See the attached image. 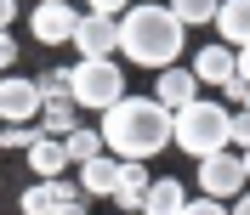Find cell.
Returning <instances> with one entry per match:
<instances>
[{
    "label": "cell",
    "mask_w": 250,
    "mask_h": 215,
    "mask_svg": "<svg viewBox=\"0 0 250 215\" xmlns=\"http://www.w3.org/2000/svg\"><path fill=\"white\" fill-rule=\"evenodd\" d=\"M193 74H199V85H228V79H239V51L233 46H205L199 57H193Z\"/></svg>",
    "instance_id": "9"
},
{
    "label": "cell",
    "mask_w": 250,
    "mask_h": 215,
    "mask_svg": "<svg viewBox=\"0 0 250 215\" xmlns=\"http://www.w3.org/2000/svg\"><path fill=\"white\" fill-rule=\"evenodd\" d=\"M34 142H40V125H6V136H0V147H23V153H29Z\"/></svg>",
    "instance_id": "20"
},
{
    "label": "cell",
    "mask_w": 250,
    "mask_h": 215,
    "mask_svg": "<svg viewBox=\"0 0 250 215\" xmlns=\"http://www.w3.org/2000/svg\"><path fill=\"white\" fill-rule=\"evenodd\" d=\"M74 130H80V102H74V96H62V102H46V113H40V136L68 142Z\"/></svg>",
    "instance_id": "16"
},
{
    "label": "cell",
    "mask_w": 250,
    "mask_h": 215,
    "mask_svg": "<svg viewBox=\"0 0 250 215\" xmlns=\"http://www.w3.org/2000/svg\"><path fill=\"white\" fill-rule=\"evenodd\" d=\"M0 113H6V125H34L40 113H46V91H40V79L6 74V79H0Z\"/></svg>",
    "instance_id": "7"
},
{
    "label": "cell",
    "mask_w": 250,
    "mask_h": 215,
    "mask_svg": "<svg viewBox=\"0 0 250 215\" xmlns=\"http://www.w3.org/2000/svg\"><path fill=\"white\" fill-rule=\"evenodd\" d=\"M0 62H6V68H17V40H12V29L0 34Z\"/></svg>",
    "instance_id": "25"
},
{
    "label": "cell",
    "mask_w": 250,
    "mask_h": 215,
    "mask_svg": "<svg viewBox=\"0 0 250 215\" xmlns=\"http://www.w3.org/2000/svg\"><path fill=\"white\" fill-rule=\"evenodd\" d=\"M182 34H188V23L171 12V6H131V12L120 17V51L137 68H176V57H182Z\"/></svg>",
    "instance_id": "2"
},
{
    "label": "cell",
    "mask_w": 250,
    "mask_h": 215,
    "mask_svg": "<svg viewBox=\"0 0 250 215\" xmlns=\"http://www.w3.org/2000/svg\"><path fill=\"white\" fill-rule=\"evenodd\" d=\"M188 198H193V193H188L176 176H159V181L148 187V204H142V215H182V210H188Z\"/></svg>",
    "instance_id": "15"
},
{
    "label": "cell",
    "mask_w": 250,
    "mask_h": 215,
    "mask_svg": "<svg viewBox=\"0 0 250 215\" xmlns=\"http://www.w3.org/2000/svg\"><path fill=\"white\" fill-rule=\"evenodd\" d=\"M233 215H250V187H245V193L233 198Z\"/></svg>",
    "instance_id": "26"
},
{
    "label": "cell",
    "mask_w": 250,
    "mask_h": 215,
    "mask_svg": "<svg viewBox=\"0 0 250 215\" xmlns=\"http://www.w3.org/2000/svg\"><path fill=\"white\" fill-rule=\"evenodd\" d=\"M103 153H108V142H103V130H91V125H80L74 136H68V159H74V170L91 164V159H103Z\"/></svg>",
    "instance_id": "17"
},
{
    "label": "cell",
    "mask_w": 250,
    "mask_h": 215,
    "mask_svg": "<svg viewBox=\"0 0 250 215\" xmlns=\"http://www.w3.org/2000/svg\"><path fill=\"white\" fill-rule=\"evenodd\" d=\"M74 51L80 57H114V51H120V17L85 12L80 17V34H74Z\"/></svg>",
    "instance_id": "8"
},
{
    "label": "cell",
    "mask_w": 250,
    "mask_h": 215,
    "mask_svg": "<svg viewBox=\"0 0 250 215\" xmlns=\"http://www.w3.org/2000/svg\"><path fill=\"white\" fill-rule=\"evenodd\" d=\"M68 164H74V159H68V142H57V136H40L29 147V170L40 176V181H57Z\"/></svg>",
    "instance_id": "11"
},
{
    "label": "cell",
    "mask_w": 250,
    "mask_h": 215,
    "mask_svg": "<svg viewBox=\"0 0 250 215\" xmlns=\"http://www.w3.org/2000/svg\"><path fill=\"white\" fill-rule=\"evenodd\" d=\"M74 102L80 108H97V113H108L114 102H125V74L114 57H80L74 68Z\"/></svg>",
    "instance_id": "4"
},
{
    "label": "cell",
    "mask_w": 250,
    "mask_h": 215,
    "mask_svg": "<svg viewBox=\"0 0 250 215\" xmlns=\"http://www.w3.org/2000/svg\"><path fill=\"white\" fill-rule=\"evenodd\" d=\"M57 204H62L57 181H34L29 193H23V215H57Z\"/></svg>",
    "instance_id": "19"
},
{
    "label": "cell",
    "mask_w": 250,
    "mask_h": 215,
    "mask_svg": "<svg viewBox=\"0 0 250 215\" xmlns=\"http://www.w3.org/2000/svg\"><path fill=\"white\" fill-rule=\"evenodd\" d=\"M103 142H108V153L125 159V164H148L154 153H165L176 142V113L159 96H125L103 113Z\"/></svg>",
    "instance_id": "1"
},
{
    "label": "cell",
    "mask_w": 250,
    "mask_h": 215,
    "mask_svg": "<svg viewBox=\"0 0 250 215\" xmlns=\"http://www.w3.org/2000/svg\"><path fill=\"white\" fill-rule=\"evenodd\" d=\"M154 96L165 108H188V102H199V74H193V68H165V74H159V85H154Z\"/></svg>",
    "instance_id": "10"
},
{
    "label": "cell",
    "mask_w": 250,
    "mask_h": 215,
    "mask_svg": "<svg viewBox=\"0 0 250 215\" xmlns=\"http://www.w3.org/2000/svg\"><path fill=\"white\" fill-rule=\"evenodd\" d=\"M148 187H154V176H148V164H125V159H120V187H114V204H120L125 215L148 204Z\"/></svg>",
    "instance_id": "12"
},
{
    "label": "cell",
    "mask_w": 250,
    "mask_h": 215,
    "mask_svg": "<svg viewBox=\"0 0 250 215\" xmlns=\"http://www.w3.org/2000/svg\"><path fill=\"white\" fill-rule=\"evenodd\" d=\"M176 17H182L188 29H199V23H216L222 17V0H165Z\"/></svg>",
    "instance_id": "18"
},
{
    "label": "cell",
    "mask_w": 250,
    "mask_h": 215,
    "mask_svg": "<svg viewBox=\"0 0 250 215\" xmlns=\"http://www.w3.org/2000/svg\"><path fill=\"white\" fill-rule=\"evenodd\" d=\"M245 176H250V147H245Z\"/></svg>",
    "instance_id": "29"
},
{
    "label": "cell",
    "mask_w": 250,
    "mask_h": 215,
    "mask_svg": "<svg viewBox=\"0 0 250 215\" xmlns=\"http://www.w3.org/2000/svg\"><path fill=\"white\" fill-rule=\"evenodd\" d=\"M245 187H250V176H245V153H239V147L199 159V193H205V198H222V204H233L239 193H245Z\"/></svg>",
    "instance_id": "5"
},
{
    "label": "cell",
    "mask_w": 250,
    "mask_h": 215,
    "mask_svg": "<svg viewBox=\"0 0 250 215\" xmlns=\"http://www.w3.org/2000/svg\"><path fill=\"white\" fill-rule=\"evenodd\" d=\"M233 147H239V153L250 147V113H233Z\"/></svg>",
    "instance_id": "24"
},
{
    "label": "cell",
    "mask_w": 250,
    "mask_h": 215,
    "mask_svg": "<svg viewBox=\"0 0 250 215\" xmlns=\"http://www.w3.org/2000/svg\"><path fill=\"white\" fill-rule=\"evenodd\" d=\"M80 187H85V198H114V187H120V159L103 153L91 164H80Z\"/></svg>",
    "instance_id": "13"
},
{
    "label": "cell",
    "mask_w": 250,
    "mask_h": 215,
    "mask_svg": "<svg viewBox=\"0 0 250 215\" xmlns=\"http://www.w3.org/2000/svg\"><path fill=\"white\" fill-rule=\"evenodd\" d=\"M216 34H222V46H233V51L250 46V0H222Z\"/></svg>",
    "instance_id": "14"
},
{
    "label": "cell",
    "mask_w": 250,
    "mask_h": 215,
    "mask_svg": "<svg viewBox=\"0 0 250 215\" xmlns=\"http://www.w3.org/2000/svg\"><path fill=\"white\" fill-rule=\"evenodd\" d=\"M222 102H239V113H250V79H228L222 85Z\"/></svg>",
    "instance_id": "22"
},
{
    "label": "cell",
    "mask_w": 250,
    "mask_h": 215,
    "mask_svg": "<svg viewBox=\"0 0 250 215\" xmlns=\"http://www.w3.org/2000/svg\"><path fill=\"white\" fill-rule=\"evenodd\" d=\"M85 12H103V17H125L131 0H85Z\"/></svg>",
    "instance_id": "23"
},
{
    "label": "cell",
    "mask_w": 250,
    "mask_h": 215,
    "mask_svg": "<svg viewBox=\"0 0 250 215\" xmlns=\"http://www.w3.org/2000/svg\"><path fill=\"white\" fill-rule=\"evenodd\" d=\"M80 17H85V12H74L68 0H40V6L29 12V29H34V40H40V46H62V40L74 46Z\"/></svg>",
    "instance_id": "6"
},
{
    "label": "cell",
    "mask_w": 250,
    "mask_h": 215,
    "mask_svg": "<svg viewBox=\"0 0 250 215\" xmlns=\"http://www.w3.org/2000/svg\"><path fill=\"white\" fill-rule=\"evenodd\" d=\"M176 147L193 159H210V153H228L233 147V113L228 102H188L176 108Z\"/></svg>",
    "instance_id": "3"
},
{
    "label": "cell",
    "mask_w": 250,
    "mask_h": 215,
    "mask_svg": "<svg viewBox=\"0 0 250 215\" xmlns=\"http://www.w3.org/2000/svg\"><path fill=\"white\" fill-rule=\"evenodd\" d=\"M239 79H250V46L239 51Z\"/></svg>",
    "instance_id": "27"
},
{
    "label": "cell",
    "mask_w": 250,
    "mask_h": 215,
    "mask_svg": "<svg viewBox=\"0 0 250 215\" xmlns=\"http://www.w3.org/2000/svg\"><path fill=\"white\" fill-rule=\"evenodd\" d=\"M182 215H233V204H222V198H205V193H199V198H188V210Z\"/></svg>",
    "instance_id": "21"
},
{
    "label": "cell",
    "mask_w": 250,
    "mask_h": 215,
    "mask_svg": "<svg viewBox=\"0 0 250 215\" xmlns=\"http://www.w3.org/2000/svg\"><path fill=\"white\" fill-rule=\"evenodd\" d=\"M57 215H85V204H57Z\"/></svg>",
    "instance_id": "28"
}]
</instances>
